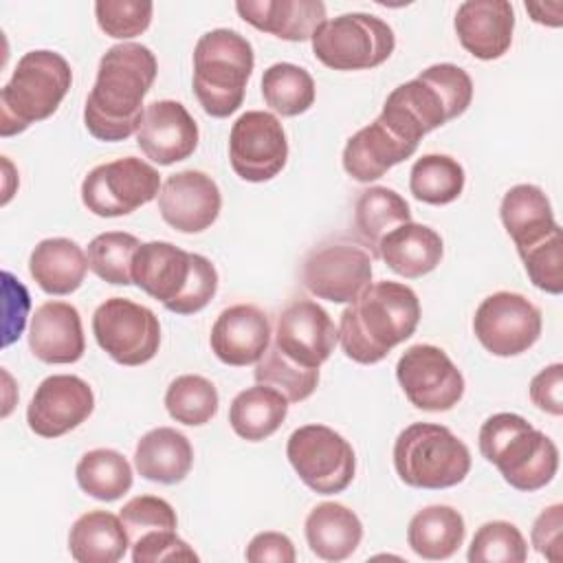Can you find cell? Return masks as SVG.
<instances>
[{"label": "cell", "mask_w": 563, "mask_h": 563, "mask_svg": "<svg viewBox=\"0 0 563 563\" xmlns=\"http://www.w3.org/2000/svg\"><path fill=\"white\" fill-rule=\"evenodd\" d=\"M156 73L158 64L147 46L134 42L110 46L99 59L97 79L84 106L86 130L106 143L132 136Z\"/></svg>", "instance_id": "cell-1"}, {"label": "cell", "mask_w": 563, "mask_h": 563, "mask_svg": "<svg viewBox=\"0 0 563 563\" xmlns=\"http://www.w3.org/2000/svg\"><path fill=\"white\" fill-rule=\"evenodd\" d=\"M420 321V301L413 288L400 282H376L341 312L339 343L347 358L361 365L383 361L407 341Z\"/></svg>", "instance_id": "cell-2"}, {"label": "cell", "mask_w": 563, "mask_h": 563, "mask_svg": "<svg viewBox=\"0 0 563 563\" xmlns=\"http://www.w3.org/2000/svg\"><path fill=\"white\" fill-rule=\"evenodd\" d=\"M473 79L455 64H433L416 79L394 88L378 119L402 141L418 145L424 134L466 112Z\"/></svg>", "instance_id": "cell-3"}, {"label": "cell", "mask_w": 563, "mask_h": 563, "mask_svg": "<svg viewBox=\"0 0 563 563\" xmlns=\"http://www.w3.org/2000/svg\"><path fill=\"white\" fill-rule=\"evenodd\" d=\"M132 279L176 314L200 312L218 290V271L211 260L158 240L139 246Z\"/></svg>", "instance_id": "cell-4"}, {"label": "cell", "mask_w": 563, "mask_h": 563, "mask_svg": "<svg viewBox=\"0 0 563 563\" xmlns=\"http://www.w3.org/2000/svg\"><path fill=\"white\" fill-rule=\"evenodd\" d=\"M479 451L497 466L506 484L534 493L550 484L559 471V449L523 416L501 411L479 429Z\"/></svg>", "instance_id": "cell-5"}, {"label": "cell", "mask_w": 563, "mask_h": 563, "mask_svg": "<svg viewBox=\"0 0 563 563\" xmlns=\"http://www.w3.org/2000/svg\"><path fill=\"white\" fill-rule=\"evenodd\" d=\"M255 57L251 42L233 29L200 35L194 48V95L209 117L233 114L246 92Z\"/></svg>", "instance_id": "cell-6"}, {"label": "cell", "mask_w": 563, "mask_h": 563, "mask_svg": "<svg viewBox=\"0 0 563 563\" xmlns=\"http://www.w3.org/2000/svg\"><path fill=\"white\" fill-rule=\"evenodd\" d=\"M73 84L70 64L55 51H29L0 90V134L13 136L48 119Z\"/></svg>", "instance_id": "cell-7"}, {"label": "cell", "mask_w": 563, "mask_h": 563, "mask_svg": "<svg viewBox=\"0 0 563 563\" xmlns=\"http://www.w3.org/2000/svg\"><path fill=\"white\" fill-rule=\"evenodd\" d=\"M394 468L413 488H451L471 471L468 446L444 424L413 422L394 442Z\"/></svg>", "instance_id": "cell-8"}, {"label": "cell", "mask_w": 563, "mask_h": 563, "mask_svg": "<svg viewBox=\"0 0 563 563\" xmlns=\"http://www.w3.org/2000/svg\"><path fill=\"white\" fill-rule=\"evenodd\" d=\"M310 44L314 57L332 70H369L389 59L396 37L378 15L343 13L325 20Z\"/></svg>", "instance_id": "cell-9"}, {"label": "cell", "mask_w": 563, "mask_h": 563, "mask_svg": "<svg viewBox=\"0 0 563 563\" xmlns=\"http://www.w3.org/2000/svg\"><path fill=\"white\" fill-rule=\"evenodd\" d=\"M286 457L299 479L319 495L343 493L356 471L352 444L325 424L295 429L286 444Z\"/></svg>", "instance_id": "cell-10"}, {"label": "cell", "mask_w": 563, "mask_h": 563, "mask_svg": "<svg viewBox=\"0 0 563 563\" xmlns=\"http://www.w3.org/2000/svg\"><path fill=\"white\" fill-rule=\"evenodd\" d=\"M161 174L136 156L97 165L81 183L84 207L99 218H119L161 194Z\"/></svg>", "instance_id": "cell-11"}, {"label": "cell", "mask_w": 563, "mask_h": 563, "mask_svg": "<svg viewBox=\"0 0 563 563\" xmlns=\"http://www.w3.org/2000/svg\"><path fill=\"white\" fill-rule=\"evenodd\" d=\"M92 334L112 361L128 367L152 361L161 345L158 317L123 297H110L95 310Z\"/></svg>", "instance_id": "cell-12"}, {"label": "cell", "mask_w": 563, "mask_h": 563, "mask_svg": "<svg viewBox=\"0 0 563 563\" xmlns=\"http://www.w3.org/2000/svg\"><path fill=\"white\" fill-rule=\"evenodd\" d=\"M396 378L407 400L422 411H449L464 396V376L442 347L418 343L402 352Z\"/></svg>", "instance_id": "cell-13"}, {"label": "cell", "mask_w": 563, "mask_h": 563, "mask_svg": "<svg viewBox=\"0 0 563 563\" xmlns=\"http://www.w3.org/2000/svg\"><path fill=\"white\" fill-rule=\"evenodd\" d=\"M473 332L495 356L528 352L541 336V310L519 292L488 295L475 310Z\"/></svg>", "instance_id": "cell-14"}, {"label": "cell", "mask_w": 563, "mask_h": 563, "mask_svg": "<svg viewBox=\"0 0 563 563\" xmlns=\"http://www.w3.org/2000/svg\"><path fill=\"white\" fill-rule=\"evenodd\" d=\"M286 158V132L275 114L249 110L235 119L229 134V161L242 180H271L284 169Z\"/></svg>", "instance_id": "cell-15"}, {"label": "cell", "mask_w": 563, "mask_h": 563, "mask_svg": "<svg viewBox=\"0 0 563 563\" xmlns=\"http://www.w3.org/2000/svg\"><path fill=\"white\" fill-rule=\"evenodd\" d=\"M301 282L319 299L352 303L372 282V255L352 242L323 244L303 260Z\"/></svg>", "instance_id": "cell-16"}, {"label": "cell", "mask_w": 563, "mask_h": 563, "mask_svg": "<svg viewBox=\"0 0 563 563\" xmlns=\"http://www.w3.org/2000/svg\"><path fill=\"white\" fill-rule=\"evenodd\" d=\"M339 341V328L330 314L310 299L288 303L277 317L275 347L306 369H319Z\"/></svg>", "instance_id": "cell-17"}, {"label": "cell", "mask_w": 563, "mask_h": 563, "mask_svg": "<svg viewBox=\"0 0 563 563\" xmlns=\"http://www.w3.org/2000/svg\"><path fill=\"white\" fill-rule=\"evenodd\" d=\"M92 409L95 394L84 378L53 374L37 385L26 409V422L42 438H59L86 422Z\"/></svg>", "instance_id": "cell-18"}, {"label": "cell", "mask_w": 563, "mask_h": 563, "mask_svg": "<svg viewBox=\"0 0 563 563\" xmlns=\"http://www.w3.org/2000/svg\"><path fill=\"white\" fill-rule=\"evenodd\" d=\"M222 207V194L216 180L198 169L172 174L158 194L161 218L180 233H200L209 229Z\"/></svg>", "instance_id": "cell-19"}, {"label": "cell", "mask_w": 563, "mask_h": 563, "mask_svg": "<svg viewBox=\"0 0 563 563\" xmlns=\"http://www.w3.org/2000/svg\"><path fill=\"white\" fill-rule=\"evenodd\" d=\"M136 145L150 161L174 165L189 158L198 147V125L180 101H152L143 110Z\"/></svg>", "instance_id": "cell-20"}, {"label": "cell", "mask_w": 563, "mask_h": 563, "mask_svg": "<svg viewBox=\"0 0 563 563\" xmlns=\"http://www.w3.org/2000/svg\"><path fill=\"white\" fill-rule=\"evenodd\" d=\"M271 334V321L262 308L253 303H235L218 314L209 343L224 365L246 367L264 356Z\"/></svg>", "instance_id": "cell-21"}, {"label": "cell", "mask_w": 563, "mask_h": 563, "mask_svg": "<svg viewBox=\"0 0 563 563\" xmlns=\"http://www.w3.org/2000/svg\"><path fill=\"white\" fill-rule=\"evenodd\" d=\"M453 26L464 51L490 62L512 44L515 11L506 0H466L457 7Z\"/></svg>", "instance_id": "cell-22"}, {"label": "cell", "mask_w": 563, "mask_h": 563, "mask_svg": "<svg viewBox=\"0 0 563 563\" xmlns=\"http://www.w3.org/2000/svg\"><path fill=\"white\" fill-rule=\"evenodd\" d=\"M29 347L42 363H77L86 350L79 310L66 301L37 306L31 317Z\"/></svg>", "instance_id": "cell-23"}, {"label": "cell", "mask_w": 563, "mask_h": 563, "mask_svg": "<svg viewBox=\"0 0 563 563\" xmlns=\"http://www.w3.org/2000/svg\"><path fill=\"white\" fill-rule=\"evenodd\" d=\"M499 218L519 255L561 233V227L552 213V205L543 189L537 185L523 183L510 187L501 198Z\"/></svg>", "instance_id": "cell-24"}, {"label": "cell", "mask_w": 563, "mask_h": 563, "mask_svg": "<svg viewBox=\"0 0 563 563\" xmlns=\"http://www.w3.org/2000/svg\"><path fill=\"white\" fill-rule=\"evenodd\" d=\"M418 145L396 136L378 117L352 134L343 147V169L358 183H372L413 156Z\"/></svg>", "instance_id": "cell-25"}, {"label": "cell", "mask_w": 563, "mask_h": 563, "mask_svg": "<svg viewBox=\"0 0 563 563\" xmlns=\"http://www.w3.org/2000/svg\"><path fill=\"white\" fill-rule=\"evenodd\" d=\"M235 11L257 31L288 42L310 40L325 22L321 0H240Z\"/></svg>", "instance_id": "cell-26"}, {"label": "cell", "mask_w": 563, "mask_h": 563, "mask_svg": "<svg viewBox=\"0 0 563 563\" xmlns=\"http://www.w3.org/2000/svg\"><path fill=\"white\" fill-rule=\"evenodd\" d=\"M444 253L435 229L418 222H405L389 231L378 246V257L400 277L416 279L431 273Z\"/></svg>", "instance_id": "cell-27"}, {"label": "cell", "mask_w": 563, "mask_h": 563, "mask_svg": "<svg viewBox=\"0 0 563 563\" xmlns=\"http://www.w3.org/2000/svg\"><path fill=\"white\" fill-rule=\"evenodd\" d=\"M310 552L323 561L352 556L363 539V523L354 510L336 501L317 504L303 523Z\"/></svg>", "instance_id": "cell-28"}, {"label": "cell", "mask_w": 563, "mask_h": 563, "mask_svg": "<svg viewBox=\"0 0 563 563\" xmlns=\"http://www.w3.org/2000/svg\"><path fill=\"white\" fill-rule=\"evenodd\" d=\"M191 464V442L172 427H156L136 442L134 466L139 475L150 482L178 484L189 475Z\"/></svg>", "instance_id": "cell-29"}, {"label": "cell", "mask_w": 563, "mask_h": 563, "mask_svg": "<svg viewBox=\"0 0 563 563\" xmlns=\"http://www.w3.org/2000/svg\"><path fill=\"white\" fill-rule=\"evenodd\" d=\"M88 257L75 240L46 238L37 242L29 257V273L48 295H70L86 277Z\"/></svg>", "instance_id": "cell-30"}, {"label": "cell", "mask_w": 563, "mask_h": 563, "mask_svg": "<svg viewBox=\"0 0 563 563\" xmlns=\"http://www.w3.org/2000/svg\"><path fill=\"white\" fill-rule=\"evenodd\" d=\"M130 545L121 517L108 510L81 515L68 532V552L79 563H117Z\"/></svg>", "instance_id": "cell-31"}, {"label": "cell", "mask_w": 563, "mask_h": 563, "mask_svg": "<svg viewBox=\"0 0 563 563\" xmlns=\"http://www.w3.org/2000/svg\"><path fill=\"white\" fill-rule=\"evenodd\" d=\"M466 526L460 510L435 504L418 510L411 517L407 528V543L418 556L427 561H442L460 550Z\"/></svg>", "instance_id": "cell-32"}, {"label": "cell", "mask_w": 563, "mask_h": 563, "mask_svg": "<svg viewBox=\"0 0 563 563\" xmlns=\"http://www.w3.org/2000/svg\"><path fill=\"white\" fill-rule=\"evenodd\" d=\"M288 413V400L268 385H253L240 391L229 407L231 429L249 442L271 438Z\"/></svg>", "instance_id": "cell-33"}, {"label": "cell", "mask_w": 563, "mask_h": 563, "mask_svg": "<svg viewBox=\"0 0 563 563\" xmlns=\"http://www.w3.org/2000/svg\"><path fill=\"white\" fill-rule=\"evenodd\" d=\"M405 222H411V209L398 191L389 187H369L361 191L354 207V229L372 257H378L380 240Z\"/></svg>", "instance_id": "cell-34"}, {"label": "cell", "mask_w": 563, "mask_h": 563, "mask_svg": "<svg viewBox=\"0 0 563 563\" xmlns=\"http://www.w3.org/2000/svg\"><path fill=\"white\" fill-rule=\"evenodd\" d=\"M75 477L79 488L99 501H114L132 488V466L114 449L84 453L75 466Z\"/></svg>", "instance_id": "cell-35"}, {"label": "cell", "mask_w": 563, "mask_h": 563, "mask_svg": "<svg viewBox=\"0 0 563 563\" xmlns=\"http://www.w3.org/2000/svg\"><path fill=\"white\" fill-rule=\"evenodd\" d=\"M314 95L312 75L297 64L277 62L262 75V97L282 117L303 114L314 103Z\"/></svg>", "instance_id": "cell-36"}, {"label": "cell", "mask_w": 563, "mask_h": 563, "mask_svg": "<svg viewBox=\"0 0 563 563\" xmlns=\"http://www.w3.org/2000/svg\"><path fill=\"white\" fill-rule=\"evenodd\" d=\"M464 167L449 154H424L409 172V191L427 205H449L464 189Z\"/></svg>", "instance_id": "cell-37"}, {"label": "cell", "mask_w": 563, "mask_h": 563, "mask_svg": "<svg viewBox=\"0 0 563 563\" xmlns=\"http://www.w3.org/2000/svg\"><path fill=\"white\" fill-rule=\"evenodd\" d=\"M216 385L198 374H183L174 378L165 391L167 413L187 427L207 424L218 413Z\"/></svg>", "instance_id": "cell-38"}, {"label": "cell", "mask_w": 563, "mask_h": 563, "mask_svg": "<svg viewBox=\"0 0 563 563\" xmlns=\"http://www.w3.org/2000/svg\"><path fill=\"white\" fill-rule=\"evenodd\" d=\"M141 242L132 233L123 231H106L97 235L86 251L88 268L103 282L114 286H130L132 279V262Z\"/></svg>", "instance_id": "cell-39"}, {"label": "cell", "mask_w": 563, "mask_h": 563, "mask_svg": "<svg viewBox=\"0 0 563 563\" xmlns=\"http://www.w3.org/2000/svg\"><path fill=\"white\" fill-rule=\"evenodd\" d=\"M253 376L260 385H268L286 396L288 402L306 400L319 385V369H306L288 361L275 345H271L257 361Z\"/></svg>", "instance_id": "cell-40"}, {"label": "cell", "mask_w": 563, "mask_h": 563, "mask_svg": "<svg viewBox=\"0 0 563 563\" xmlns=\"http://www.w3.org/2000/svg\"><path fill=\"white\" fill-rule=\"evenodd\" d=\"M466 556L471 563H523L528 543L515 523L486 521L473 534Z\"/></svg>", "instance_id": "cell-41"}, {"label": "cell", "mask_w": 563, "mask_h": 563, "mask_svg": "<svg viewBox=\"0 0 563 563\" xmlns=\"http://www.w3.org/2000/svg\"><path fill=\"white\" fill-rule=\"evenodd\" d=\"M154 4L141 0H99L95 2V15L99 29L117 40H130L147 31L152 22Z\"/></svg>", "instance_id": "cell-42"}, {"label": "cell", "mask_w": 563, "mask_h": 563, "mask_svg": "<svg viewBox=\"0 0 563 563\" xmlns=\"http://www.w3.org/2000/svg\"><path fill=\"white\" fill-rule=\"evenodd\" d=\"M130 543L154 530H176L178 519L169 501L154 495H139L123 504L119 510Z\"/></svg>", "instance_id": "cell-43"}, {"label": "cell", "mask_w": 563, "mask_h": 563, "mask_svg": "<svg viewBox=\"0 0 563 563\" xmlns=\"http://www.w3.org/2000/svg\"><path fill=\"white\" fill-rule=\"evenodd\" d=\"M530 282L550 295H561L563 290V238L552 235L541 246L519 255Z\"/></svg>", "instance_id": "cell-44"}, {"label": "cell", "mask_w": 563, "mask_h": 563, "mask_svg": "<svg viewBox=\"0 0 563 563\" xmlns=\"http://www.w3.org/2000/svg\"><path fill=\"white\" fill-rule=\"evenodd\" d=\"M134 563L198 561V554L176 534V530H154L132 543Z\"/></svg>", "instance_id": "cell-45"}, {"label": "cell", "mask_w": 563, "mask_h": 563, "mask_svg": "<svg viewBox=\"0 0 563 563\" xmlns=\"http://www.w3.org/2000/svg\"><path fill=\"white\" fill-rule=\"evenodd\" d=\"M534 550L548 561L556 563L563 559V506L554 504L541 510L530 532Z\"/></svg>", "instance_id": "cell-46"}, {"label": "cell", "mask_w": 563, "mask_h": 563, "mask_svg": "<svg viewBox=\"0 0 563 563\" xmlns=\"http://www.w3.org/2000/svg\"><path fill=\"white\" fill-rule=\"evenodd\" d=\"M563 365L552 363L543 367L532 380H530V400L537 409L561 416L563 413Z\"/></svg>", "instance_id": "cell-47"}, {"label": "cell", "mask_w": 563, "mask_h": 563, "mask_svg": "<svg viewBox=\"0 0 563 563\" xmlns=\"http://www.w3.org/2000/svg\"><path fill=\"white\" fill-rule=\"evenodd\" d=\"M251 563H292L297 559L292 541L282 532H260L255 534L244 552Z\"/></svg>", "instance_id": "cell-48"}]
</instances>
